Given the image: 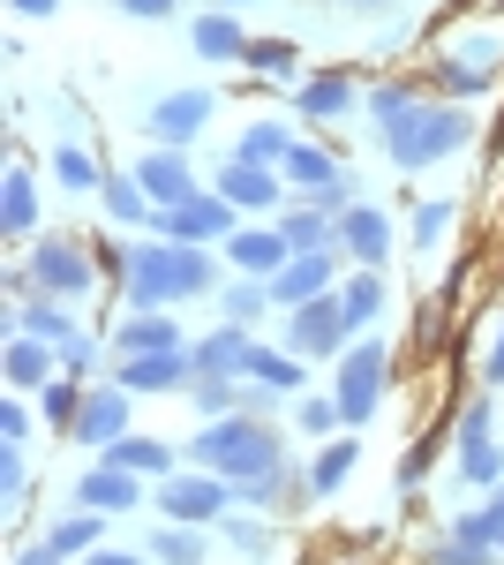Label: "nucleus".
<instances>
[{
	"mask_svg": "<svg viewBox=\"0 0 504 565\" xmlns=\"http://www.w3.org/2000/svg\"><path fill=\"white\" fill-rule=\"evenodd\" d=\"M279 174L294 181L301 196H332V189H346V174H339V159H332V151H317V143H294V159H287Z\"/></svg>",
	"mask_w": 504,
	"mask_h": 565,
	"instance_id": "24",
	"label": "nucleus"
},
{
	"mask_svg": "<svg viewBox=\"0 0 504 565\" xmlns=\"http://www.w3.org/2000/svg\"><path fill=\"white\" fill-rule=\"evenodd\" d=\"M226 264H234L242 279H279V271L294 264V249H287L279 226H234V234H226Z\"/></svg>",
	"mask_w": 504,
	"mask_h": 565,
	"instance_id": "12",
	"label": "nucleus"
},
{
	"mask_svg": "<svg viewBox=\"0 0 504 565\" xmlns=\"http://www.w3.org/2000/svg\"><path fill=\"white\" fill-rule=\"evenodd\" d=\"M8 8H15V15H53L61 0H8Z\"/></svg>",
	"mask_w": 504,
	"mask_h": 565,
	"instance_id": "48",
	"label": "nucleus"
},
{
	"mask_svg": "<svg viewBox=\"0 0 504 565\" xmlns=\"http://www.w3.org/2000/svg\"><path fill=\"white\" fill-rule=\"evenodd\" d=\"M136 181L151 189V204H181V196H196V174H189V159H181L173 143H159V151L136 167Z\"/></svg>",
	"mask_w": 504,
	"mask_h": 565,
	"instance_id": "22",
	"label": "nucleus"
},
{
	"mask_svg": "<svg viewBox=\"0 0 504 565\" xmlns=\"http://www.w3.org/2000/svg\"><path fill=\"white\" fill-rule=\"evenodd\" d=\"M211 106H218L211 90H167V98L151 106V136L181 151V143H189V136H196V129H204V121H211Z\"/></svg>",
	"mask_w": 504,
	"mask_h": 565,
	"instance_id": "18",
	"label": "nucleus"
},
{
	"mask_svg": "<svg viewBox=\"0 0 504 565\" xmlns=\"http://www.w3.org/2000/svg\"><path fill=\"white\" fill-rule=\"evenodd\" d=\"M226 535H234V551H242V558H264V551H271V535H264L256 521H226Z\"/></svg>",
	"mask_w": 504,
	"mask_h": 565,
	"instance_id": "44",
	"label": "nucleus"
},
{
	"mask_svg": "<svg viewBox=\"0 0 504 565\" xmlns=\"http://www.w3.org/2000/svg\"><path fill=\"white\" fill-rule=\"evenodd\" d=\"M226 505H234V482H226V476H204V468H196V476H167V490H159V513H167V521H181V527L218 521Z\"/></svg>",
	"mask_w": 504,
	"mask_h": 565,
	"instance_id": "8",
	"label": "nucleus"
},
{
	"mask_svg": "<svg viewBox=\"0 0 504 565\" xmlns=\"http://www.w3.org/2000/svg\"><path fill=\"white\" fill-rule=\"evenodd\" d=\"M460 476L467 482H497L504 476V445H497V407L474 399L460 415Z\"/></svg>",
	"mask_w": 504,
	"mask_h": 565,
	"instance_id": "10",
	"label": "nucleus"
},
{
	"mask_svg": "<svg viewBox=\"0 0 504 565\" xmlns=\"http://www.w3.org/2000/svg\"><path fill=\"white\" fill-rule=\"evenodd\" d=\"M294 106L309 121H339V114L354 106V84H346V76H309V84H294Z\"/></svg>",
	"mask_w": 504,
	"mask_h": 565,
	"instance_id": "27",
	"label": "nucleus"
},
{
	"mask_svg": "<svg viewBox=\"0 0 504 565\" xmlns=\"http://www.w3.org/2000/svg\"><path fill=\"white\" fill-rule=\"evenodd\" d=\"M384 377H392V348H384V340H362V348L339 354V385H332L339 423L362 430V423L377 415V399H384Z\"/></svg>",
	"mask_w": 504,
	"mask_h": 565,
	"instance_id": "4",
	"label": "nucleus"
},
{
	"mask_svg": "<svg viewBox=\"0 0 504 565\" xmlns=\"http://www.w3.org/2000/svg\"><path fill=\"white\" fill-rule=\"evenodd\" d=\"M98 460H106V468H128V476H173V445H159V437H136V430H128L121 445H106Z\"/></svg>",
	"mask_w": 504,
	"mask_h": 565,
	"instance_id": "25",
	"label": "nucleus"
},
{
	"mask_svg": "<svg viewBox=\"0 0 504 565\" xmlns=\"http://www.w3.org/2000/svg\"><path fill=\"white\" fill-rule=\"evenodd\" d=\"M196 407H204L211 423H218V415H242V385H226V377H196Z\"/></svg>",
	"mask_w": 504,
	"mask_h": 565,
	"instance_id": "39",
	"label": "nucleus"
},
{
	"mask_svg": "<svg viewBox=\"0 0 504 565\" xmlns=\"http://www.w3.org/2000/svg\"><path fill=\"white\" fill-rule=\"evenodd\" d=\"M332 287H339V264L324 257V249H301V257L271 279V302H279V309H301V302H324Z\"/></svg>",
	"mask_w": 504,
	"mask_h": 565,
	"instance_id": "15",
	"label": "nucleus"
},
{
	"mask_svg": "<svg viewBox=\"0 0 504 565\" xmlns=\"http://www.w3.org/2000/svg\"><path fill=\"white\" fill-rule=\"evenodd\" d=\"M0 437H8V445H23V437H31V407H23V399H8V407H0Z\"/></svg>",
	"mask_w": 504,
	"mask_h": 565,
	"instance_id": "46",
	"label": "nucleus"
},
{
	"mask_svg": "<svg viewBox=\"0 0 504 565\" xmlns=\"http://www.w3.org/2000/svg\"><path fill=\"white\" fill-rule=\"evenodd\" d=\"M98 196H106V212H114V218H128V226H136V218H159L151 189H143L136 174H106V189H98Z\"/></svg>",
	"mask_w": 504,
	"mask_h": 565,
	"instance_id": "30",
	"label": "nucleus"
},
{
	"mask_svg": "<svg viewBox=\"0 0 504 565\" xmlns=\"http://www.w3.org/2000/svg\"><path fill=\"white\" fill-rule=\"evenodd\" d=\"M218 287V264L189 242H151V249H128V279L121 295L136 309H167V302H189V295H211Z\"/></svg>",
	"mask_w": 504,
	"mask_h": 565,
	"instance_id": "3",
	"label": "nucleus"
},
{
	"mask_svg": "<svg viewBox=\"0 0 504 565\" xmlns=\"http://www.w3.org/2000/svg\"><path fill=\"white\" fill-rule=\"evenodd\" d=\"M45 551H53V558L98 551V513H68V521H53V527H45Z\"/></svg>",
	"mask_w": 504,
	"mask_h": 565,
	"instance_id": "34",
	"label": "nucleus"
},
{
	"mask_svg": "<svg viewBox=\"0 0 504 565\" xmlns=\"http://www.w3.org/2000/svg\"><path fill=\"white\" fill-rule=\"evenodd\" d=\"M181 348V324H167V317H159V309H136V317H128L121 332H114V354H173Z\"/></svg>",
	"mask_w": 504,
	"mask_h": 565,
	"instance_id": "23",
	"label": "nucleus"
},
{
	"mask_svg": "<svg viewBox=\"0 0 504 565\" xmlns=\"http://www.w3.org/2000/svg\"><path fill=\"white\" fill-rule=\"evenodd\" d=\"M0 226H8V234H31V226H39V189H31L23 167L0 181Z\"/></svg>",
	"mask_w": 504,
	"mask_h": 565,
	"instance_id": "28",
	"label": "nucleus"
},
{
	"mask_svg": "<svg viewBox=\"0 0 504 565\" xmlns=\"http://www.w3.org/2000/svg\"><path fill=\"white\" fill-rule=\"evenodd\" d=\"M339 423V399H301V430L309 437H324Z\"/></svg>",
	"mask_w": 504,
	"mask_h": 565,
	"instance_id": "45",
	"label": "nucleus"
},
{
	"mask_svg": "<svg viewBox=\"0 0 504 565\" xmlns=\"http://www.w3.org/2000/svg\"><path fill=\"white\" fill-rule=\"evenodd\" d=\"M189 460L204 468V476H226L234 482V498L242 505H279V490H287V445L264 430L256 415H218L204 430L189 437Z\"/></svg>",
	"mask_w": 504,
	"mask_h": 565,
	"instance_id": "1",
	"label": "nucleus"
},
{
	"mask_svg": "<svg viewBox=\"0 0 504 565\" xmlns=\"http://www.w3.org/2000/svg\"><path fill=\"white\" fill-rule=\"evenodd\" d=\"M504 61V39L497 31H467L452 53H444V68H437V84L452 90V98H474V90L490 84V68Z\"/></svg>",
	"mask_w": 504,
	"mask_h": 565,
	"instance_id": "11",
	"label": "nucleus"
},
{
	"mask_svg": "<svg viewBox=\"0 0 504 565\" xmlns=\"http://www.w3.org/2000/svg\"><path fill=\"white\" fill-rule=\"evenodd\" d=\"M354 452H362V445H324V452L309 460V498H332L339 482L354 476Z\"/></svg>",
	"mask_w": 504,
	"mask_h": 565,
	"instance_id": "33",
	"label": "nucleus"
},
{
	"mask_svg": "<svg viewBox=\"0 0 504 565\" xmlns=\"http://www.w3.org/2000/svg\"><path fill=\"white\" fill-rule=\"evenodd\" d=\"M53 174H61V189H106V174L90 167V151H76V143L53 151Z\"/></svg>",
	"mask_w": 504,
	"mask_h": 565,
	"instance_id": "37",
	"label": "nucleus"
},
{
	"mask_svg": "<svg viewBox=\"0 0 504 565\" xmlns=\"http://www.w3.org/2000/svg\"><path fill=\"white\" fill-rule=\"evenodd\" d=\"M189 39H196L204 61H249V45H256L234 15H196V31H189Z\"/></svg>",
	"mask_w": 504,
	"mask_h": 565,
	"instance_id": "26",
	"label": "nucleus"
},
{
	"mask_svg": "<svg viewBox=\"0 0 504 565\" xmlns=\"http://www.w3.org/2000/svg\"><path fill=\"white\" fill-rule=\"evenodd\" d=\"M0 370H8V385H15V392H45L53 377H61V348H45V340H31V332H15L8 354H0Z\"/></svg>",
	"mask_w": 504,
	"mask_h": 565,
	"instance_id": "21",
	"label": "nucleus"
},
{
	"mask_svg": "<svg viewBox=\"0 0 504 565\" xmlns=\"http://www.w3.org/2000/svg\"><path fill=\"white\" fill-rule=\"evenodd\" d=\"M0 505H23V452L0 445Z\"/></svg>",
	"mask_w": 504,
	"mask_h": 565,
	"instance_id": "43",
	"label": "nucleus"
},
{
	"mask_svg": "<svg viewBox=\"0 0 504 565\" xmlns=\"http://www.w3.org/2000/svg\"><path fill=\"white\" fill-rule=\"evenodd\" d=\"M369 114H377V129H384L399 167H437V159H452L474 136V121H467L460 106H437L415 84H377L369 90Z\"/></svg>",
	"mask_w": 504,
	"mask_h": 565,
	"instance_id": "2",
	"label": "nucleus"
},
{
	"mask_svg": "<svg viewBox=\"0 0 504 565\" xmlns=\"http://www.w3.org/2000/svg\"><path fill=\"white\" fill-rule=\"evenodd\" d=\"M23 271H31V287L53 295V302H84L90 287H98V271H90V257L76 249V242H39Z\"/></svg>",
	"mask_w": 504,
	"mask_h": 565,
	"instance_id": "5",
	"label": "nucleus"
},
{
	"mask_svg": "<svg viewBox=\"0 0 504 565\" xmlns=\"http://www.w3.org/2000/svg\"><path fill=\"white\" fill-rule=\"evenodd\" d=\"M15 565H61V558H53V551L39 543V551H15Z\"/></svg>",
	"mask_w": 504,
	"mask_h": 565,
	"instance_id": "49",
	"label": "nucleus"
},
{
	"mask_svg": "<svg viewBox=\"0 0 504 565\" xmlns=\"http://www.w3.org/2000/svg\"><path fill=\"white\" fill-rule=\"evenodd\" d=\"M84 399H90V392L61 370V377L45 385V423H53V430H76V423H84Z\"/></svg>",
	"mask_w": 504,
	"mask_h": 565,
	"instance_id": "36",
	"label": "nucleus"
},
{
	"mask_svg": "<svg viewBox=\"0 0 504 565\" xmlns=\"http://www.w3.org/2000/svg\"><path fill=\"white\" fill-rule=\"evenodd\" d=\"M121 8H128V15H143V23H159V15H167L173 0H121Z\"/></svg>",
	"mask_w": 504,
	"mask_h": 565,
	"instance_id": "47",
	"label": "nucleus"
},
{
	"mask_svg": "<svg viewBox=\"0 0 504 565\" xmlns=\"http://www.w3.org/2000/svg\"><path fill=\"white\" fill-rule=\"evenodd\" d=\"M429 565H497V551H490V543H467V535H444V543L429 551Z\"/></svg>",
	"mask_w": 504,
	"mask_h": 565,
	"instance_id": "40",
	"label": "nucleus"
},
{
	"mask_svg": "<svg viewBox=\"0 0 504 565\" xmlns=\"http://www.w3.org/2000/svg\"><path fill=\"white\" fill-rule=\"evenodd\" d=\"M279 189H287V174H271V167H249V159H226V167H218V196H226L234 212H271Z\"/></svg>",
	"mask_w": 504,
	"mask_h": 565,
	"instance_id": "17",
	"label": "nucleus"
},
{
	"mask_svg": "<svg viewBox=\"0 0 504 565\" xmlns=\"http://www.w3.org/2000/svg\"><path fill=\"white\" fill-rule=\"evenodd\" d=\"M15 332H31V340H45V348H61V370H68V377L90 362V340L76 332L68 302H53V295H31V302L15 309Z\"/></svg>",
	"mask_w": 504,
	"mask_h": 565,
	"instance_id": "7",
	"label": "nucleus"
},
{
	"mask_svg": "<svg viewBox=\"0 0 504 565\" xmlns=\"http://www.w3.org/2000/svg\"><path fill=\"white\" fill-rule=\"evenodd\" d=\"M362 8H384V0H362Z\"/></svg>",
	"mask_w": 504,
	"mask_h": 565,
	"instance_id": "52",
	"label": "nucleus"
},
{
	"mask_svg": "<svg viewBox=\"0 0 504 565\" xmlns=\"http://www.w3.org/2000/svg\"><path fill=\"white\" fill-rule=\"evenodd\" d=\"M490 385H504V332H497V348H490Z\"/></svg>",
	"mask_w": 504,
	"mask_h": 565,
	"instance_id": "50",
	"label": "nucleus"
},
{
	"mask_svg": "<svg viewBox=\"0 0 504 565\" xmlns=\"http://www.w3.org/2000/svg\"><path fill=\"white\" fill-rule=\"evenodd\" d=\"M76 505H84V513H136V505H143V476H128V468H106V460H98V468L76 482Z\"/></svg>",
	"mask_w": 504,
	"mask_h": 565,
	"instance_id": "19",
	"label": "nucleus"
},
{
	"mask_svg": "<svg viewBox=\"0 0 504 565\" xmlns=\"http://www.w3.org/2000/svg\"><path fill=\"white\" fill-rule=\"evenodd\" d=\"M234 204L211 189V196H181V204H159V234L167 242H189V249H204V242H226L234 234Z\"/></svg>",
	"mask_w": 504,
	"mask_h": 565,
	"instance_id": "6",
	"label": "nucleus"
},
{
	"mask_svg": "<svg viewBox=\"0 0 504 565\" xmlns=\"http://www.w3.org/2000/svg\"><path fill=\"white\" fill-rule=\"evenodd\" d=\"M218 302H226V324H242V332H249L256 317L271 309V279H234V287H226Z\"/></svg>",
	"mask_w": 504,
	"mask_h": 565,
	"instance_id": "35",
	"label": "nucleus"
},
{
	"mask_svg": "<svg viewBox=\"0 0 504 565\" xmlns=\"http://www.w3.org/2000/svg\"><path fill=\"white\" fill-rule=\"evenodd\" d=\"M339 309H346V324H369L384 309V279L377 271H354V279H339Z\"/></svg>",
	"mask_w": 504,
	"mask_h": 565,
	"instance_id": "32",
	"label": "nucleus"
},
{
	"mask_svg": "<svg viewBox=\"0 0 504 565\" xmlns=\"http://www.w3.org/2000/svg\"><path fill=\"white\" fill-rule=\"evenodd\" d=\"M128 437V392L121 385H90V399H84V423H76V445H121Z\"/></svg>",
	"mask_w": 504,
	"mask_h": 565,
	"instance_id": "20",
	"label": "nucleus"
},
{
	"mask_svg": "<svg viewBox=\"0 0 504 565\" xmlns=\"http://www.w3.org/2000/svg\"><path fill=\"white\" fill-rule=\"evenodd\" d=\"M90 565H136L128 551H90Z\"/></svg>",
	"mask_w": 504,
	"mask_h": 565,
	"instance_id": "51",
	"label": "nucleus"
},
{
	"mask_svg": "<svg viewBox=\"0 0 504 565\" xmlns=\"http://www.w3.org/2000/svg\"><path fill=\"white\" fill-rule=\"evenodd\" d=\"M151 558H159V565H204V527L167 521L159 535H151Z\"/></svg>",
	"mask_w": 504,
	"mask_h": 565,
	"instance_id": "31",
	"label": "nucleus"
},
{
	"mask_svg": "<svg viewBox=\"0 0 504 565\" xmlns=\"http://www.w3.org/2000/svg\"><path fill=\"white\" fill-rule=\"evenodd\" d=\"M339 249L362 264V271H377V264L392 257V218H384L377 204H346V212H339Z\"/></svg>",
	"mask_w": 504,
	"mask_h": 565,
	"instance_id": "14",
	"label": "nucleus"
},
{
	"mask_svg": "<svg viewBox=\"0 0 504 565\" xmlns=\"http://www.w3.org/2000/svg\"><path fill=\"white\" fill-rule=\"evenodd\" d=\"M444 226H452V204H415V242H444Z\"/></svg>",
	"mask_w": 504,
	"mask_h": 565,
	"instance_id": "42",
	"label": "nucleus"
},
{
	"mask_svg": "<svg viewBox=\"0 0 504 565\" xmlns=\"http://www.w3.org/2000/svg\"><path fill=\"white\" fill-rule=\"evenodd\" d=\"M256 340L242 332V324H218L211 340H196V377H226V385H242V377H256Z\"/></svg>",
	"mask_w": 504,
	"mask_h": 565,
	"instance_id": "13",
	"label": "nucleus"
},
{
	"mask_svg": "<svg viewBox=\"0 0 504 565\" xmlns=\"http://www.w3.org/2000/svg\"><path fill=\"white\" fill-rule=\"evenodd\" d=\"M196 377V348H173V354H128L121 370H114V385L121 392H173Z\"/></svg>",
	"mask_w": 504,
	"mask_h": 565,
	"instance_id": "16",
	"label": "nucleus"
},
{
	"mask_svg": "<svg viewBox=\"0 0 504 565\" xmlns=\"http://www.w3.org/2000/svg\"><path fill=\"white\" fill-rule=\"evenodd\" d=\"M346 309H339V295H324V302H301L294 309V324H287V354L294 362H317V354H339L346 348Z\"/></svg>",
	"mask_w": 504,
	"mask_h": 565,
	"instance_id": "9",
	"label": "nucleus"
},
{
	"mask_svg": "<svg viewBox=\"0 0 504 565\" xmlns=\"http://www.w3.org/2000/svg\"><path fill=\"white\" fill-rule=\"evenodd\" d=\"M242 68H256V76H294V45H279V39H256Z\"/></svg>",
	"mask_w": 504,
	"mask_h": 565,
	"instance_id": "41",
	"label": "nucleus"
},
{
	"mask_svg": "<svg viewBox=\"0 0 504 565\" xmlns=\"http://www.w3.org/2000/svg\"><path fill=\"white\" fill-rule=\"evenodd\" d=\"M234 159H249V167H287L294 159V136L279 129V121H256V129H242V151Z\"/></svg>",
	"mask_w": 504,
	"mask_h": 565,
	"instance_id": "29",
	"label": "nucleus"
},
{
	"mask_svg": "<svg viewBox=\"0 0 504 565\" xmlns=\"http://www.w3.org/2000/svg\"><path fill=\"white\" fill-rule=\"evenodd\" d=\"M249 385H264V392H294V385H301V362H294V354H271V348H264V354H256V377H249Z\"/></svg>",
	"mask_w": 504,
	"mask_h": 565,
	"instance_id": "38",
	"label": "nucleus"
}]
</instances>
